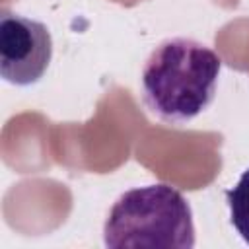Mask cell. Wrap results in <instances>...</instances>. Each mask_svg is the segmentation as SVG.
<instances>
[{
    "label": "cell",
    "mask_w": 249,
    "mask_h": 249,
    "mask_svg": "<svg viewBox=\"0 0 249 249\" xmlns=\"http://www.w3.org/2000/svg\"><path fill=\"white\" fill-rule=\"evenodd\" d=\"M53 39L45 23L2 10L0 14V74L16 86H31L51 64Z\"/></svg>",
    "instance_id": "3957f363"
},
{
    "label": "cell",
    "mask_w": 249,
    "mask_h": 249,
    "mask_svg": "<svg viewBox=\"0 0 249 249\" xmlns=\"http://www.w3.org/2000/svg\"><path fill=\"white\" fill-rule=\"evenodd\" d=\"M103 241L111 249H191L195 247L191 204L165 183L130 189L111 206L103 226Z\"/></svg>",
    "instance_id": "7a4b0ae2"
},
{
    "label": "cell",
    "mask_w": 249,
    "mask_h": 249,
    "mask_svg": "<svg viewBox=\"0 0 249 249\" xmlns=\"http://www.w3.org/2000/svg\"><path fill=\"white\" fill-rule=\"evenodd\" d=\"M226 202L230 208L231 226L249 245V167L241 173L237 183L226 191Z\"/></svg>",
    "instance_id": "277c9868"
},
{
    "label": "cell",
    "mask_w": 249,
    "mask_h": 249,
    "mask_svg": "<svg viewBox=\"0 0 249 249\" xmlns=\"http://www.w3.org/2000/svg\"><path fill=\"white\" fill-rule=\"evenodd\" d=\"M220 68V56L204 43L187 37L165 39L144 62V103L167 123H187L212 103Z\"/></svg>",
    "instance_id": "6da1fadb"
}]
</instances>
